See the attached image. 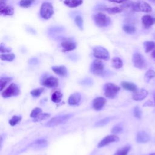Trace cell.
Returning a JSON list of instances; mask_svg holds the SVG:
<instances>
[{"label":"cell","mask_w":155,"mask_h":155,"mask_svg":"<svg viewBox=\"0 0 155 155\" xmlns=\"http://www.w3.org/2000/svg\"><path fill=\"white\" fill-rule=\"evenodd\" d=\"M72 116H73V114H62V115H59V116H55V117L51 118L50 120H49L45 124V125L48 127L57 126L58 125L65 123L67 120H69Z\"/></svg>","instance_id":"cell-1"},{"label":"cell","mask_w":155,"mask_h":155,"mask_svg":"<svg viewBox=\"0 0 155 155\" xmlns=\"http://www.w3.org/2000/svg\"><path fill=\"white\" fill-rule=\"evenodd\" d=\"M129 6L135 12H142L148 13L151 12L152 8L150 4L144 1H137L135 2H131Z\"/></svg>","instance_id":"cell-2"},{"label":"cell","mask_w":155,"mask_h":155,"mask_svg":"<svg viewBox=\"0 0 155 155\" xmlns=\"http://www.w3.org/2000/svg\"><path fill=\"white\" fill-rule=\"evenodd\" d=\"M104 94L108 98H114L120 90V87L113 83H107L104 85Z\"/></svg>","instance_id":"cell-3"},{"label":"cell","mask_w":155,"mask_h":155,"mask_svg":"<svg viewBox=\"0 0 155 155\" xmlns=\"http://www.w3.org/2000/svg\"><path fill=\"white\" fill-rule=\"evenodd\" d=\"M53 13V7L50 2H45L42 3L40 9V15L42 18L48 19L51 17Z\"/></svg>","instance_id":"cell-4"},{"label":"cell","mask_w":155,"mask_h":155,"mask_svg":"<svg viewBox=\"0 0 155 155\" xmlns=\"http://www.w3.org/2000/svg\"><path fill=\"white\" fill-rule=\"evenodd\" d=\"M20 94V89L18 85L16 84L12 83L5 89L1 93L2 96L4 98H8L12 96H16Z\"/></svg>","instance_id":"cell-5"},{"label":"cell","mask_w":155,"mask_h":155,"mask_svg":"<svg viewBox=\"0 0 155 155\" xmlns=\"http://www.w3.org/2000/svg\"><path fill=\"white\" fill-rule=\"evenodd\" d=\"M93 19L96 24L100 27H107L111 23L110 18L102 13H98L94 15L93 16Z\"/></svg>","instance_id":"cell-6"},{"label":"cell","mask_w":155,"mask_h":155,"mask_svg":"<svg viewBox=\"0 0 155 155\" xmlns=\"http://www.w3.org/2000/svg\"><path fill=\"white\" fill-rule=\"evenodd\" d=\"M93 56L98 59L108 60L110 54L108 50L102 46H96L93 48Z\"/></svg>","instance_id":"cell-7"},{"label":"cell","mask_w":155,"mask_h":155,"mask_svg":"<svg viewBox=\"0 0 155 155\" xmlns=\"http://www.w3.org/2000/svg\"><path fill=\"white\" fill-rule=\"evenodd\" d=\"M104 64L99 59L93 61L90 66V70L92 73L97 76H102L105 73Z\"/></svg>","instance_id":"cell-8"},{"label":"cell","mask_w":155,"mask_h":155,"mask_svg":"<svg viewBox=\"0 0 155 155\" xmlns=\"http://www.w3.org/2000/svg\"><path fill=\"white\" fill-rule=\"evenodd\" d=\"M132 61L134 66L139 69H143L146 67L145 59L143 56L139 53H135L133 54Z\"/></svg>","instance_id":"cell-9"},{"label":"cell","mask_w":155,"mask_h":155,"mask_svg":"<svg viewBox=\"0 0 155 155\" xmlns=\"http://www.w3.org/2000/svg\"><path fill=\"white\" fill-rule=\"evenodd\" d=\"M119 140V138L115 134H111L108 135L105 137H104L98 143L97 147L99 148H102L103 147H105L106 145H109L111 143L113 142H116Z\"/></svg>","instance_id":"cell-10"},{"label":"cell","mask_w":155,"mask_h":155,"mask_svg":"<svg viewBox=\"0 0 155 155\" xmlns=\"http://www.w3.org/2000/svg\"><path fill=\"white\" fill-rule=\"evenodd\" d=\"M42 85L47 88H54L59 84V81L57 78L53 76H49L42 80Z\"/></svg>","instance_id":"cell-11"},{"label":"cell","mask_w":155,"mask_h":155,"mask_svg":"<svg viewBox=\"0 0 155 155\" xmlns=\"http://www.w3.org/2000/svg\"><path fill=\"white\" fill-rule=\"evenodd\" d=\"M106 103V99L102 97H97L93 101V107L96 111H99L103 108Z\"/></svg>","instance_id":"cell-12"},{"label":"cell","mask_w":155,"mask_h":155,"mask_svg":"<svg viewBox=\"0 0 155 155\" xmlns=\"http://www.w3.org/2000/svg\"><path fill=\"white\" fill-rule=\"evenodd\" d=\"M0 13L4 16H11L14 13V10L13 7L10 6H7L5 2L1 1L0 2Z\"/></svg>","instance_id":"cell-13"},{"label":"cell","mask_w":155,"mask_h":155,"mask_svg":"<svg viewBox=\"0 0 155 155\" xmlns=\"http://www.w3.org/2000/svg\"><path fill=\"white\" fill-rule=\"evenodd\" d=\"M148 95V92L145 89L137 90L133 93L132 97L135 101H142Z\"/></svg>","instance_id":"cell-14"},{"label":"cell","mask_w":155,"mask_h":155,"mask_svg":"<svg viewBox=\"0 0 155 155\" xmlns=\"http://www.w3.org/2000/svg\"><path fill=\"white\" fill-rule=\"evenodd\" d=\"M142 22L145 28H148L155 24V18L146 15L142 17Z\"/></svg>","instance_id":"cell-15"},{"label":"cell","mask_w":155,"mask_h":155,"mask_svg":"<svg viewBox=\"0 0 155 155\" xmlns=\"http://www.w3.org/2000/svg\"><path fill=\"white\" fill-rule=\"evenodd\" d=\"M150 140V135L144 131H141L137 133L136 136V141L138 143H147Z\"/></svg>","instance_id":"cell-16"},{"label":"cell","mask_w":155,"mask_h":155,"mask_svg":"<svg viewBox=\"0 0 155 155\" xmlns=\"http://www.w3.org/2000/svg\"><path fill=\"white\" fill-rule=\"evenodd\" d=\"M61 47L62 48V51H70L73 50L76 48V43L70 41H63L61 44Z\"/></svg>","instance_id":"cell-17"},{"label":"cell","mask_w":155,"mask_h":155,"mask_svg":"<svg viewBox=\"0 0 155 155\" xmlns=\"http://www.w3.org/2000/svg\"><path fill=\"white\" fill-rule=\"evenodd\" d=\"M81 99V94L79 93H74L70 96L68 99V104L70 105H78Z\"/></svg>","instance_id":"cell-18"},{"label":"cell","mask_w":155,"mask_h":155,"mask_svg":"<svg viewBox=\"0 0 155 155\" xmlns=\"http://www.w3.org/2000/svg\"><path fill=\"white\" fill-rule=\"evenodd\" d=\"M51 69L56 74L59 76L65 77L67 75V70L64 65L53 66L51 67Z\"/></svg>","instance_id":"cell-19"},{"label":"cell","mask_w":155,"mask_h":155,"mask_svg":"<svg viewBox=\"0 0 155 155\" xmlns=\"http://www.w3.org/2000/svg\"><path fill=\"white\" fill-rule=\"evenodd\" d=\"M121 85L124 89H125L127 90H128V91H135L136 90H137V86L132 82L124 81V82H122Z\"/></svg>","instance_id":"cell-20"},{"label":"cell","mask_w":155,"mask_h":155,"mask_svg":"<svg viewBox=\"0 0 155 155\" xmlns=\"http://www.w3.org/2000/svg\"><path fill=\"white\" fill-rule=\"evenodd\" d=\"M83 0H65L64 3L69 7L74 8L82 4Z\"/></svg>","instance_id":"cell-21"},{"label":"cell","mask_w":155,"mask_h":155,"mask_svg":"<svg viewBox=\"0 0 155 155\" xmlns=\"http://www.w3.org/2000/svg\"><path fill=\"white\" fill-rule=\"evenodd\" d=\"M33 147L37 148H41L45 147L47 145V141L45 139H39L35 140L31 145Z\"/></svg>","instance_id":"cell-22"},{"label":"cell","mask_w":155,"mask_h":155,"mask_svg":"<svg viewBox=\"0 0 155 155\" xmlns=\"http://www.w3.org/2000/svg\"><path fill=\"white\" fill-rule=\"evenodd\" d=\"M63 95L60 91H55L51 95V99L54 103H59Z\"/></svg>","instance_id":"cell-23"},{"label":"cell","mask_w":155,"mask_h":155,"mask_svg":"<svg viewBox=\"0 0 155 155\" xmlns=\"http://www.w3.org/2000/svg\"><path fill=\"white\" fill-rule=\"evenodd\" d=\"M111 64H112V67H114V68L119 69L122 67L123 62L120 58L118 57H114L111 60Z\"/></svg>","instance_id":"cell-24"},{"label":"cell","mask_w":155,"mask_h":155,"mask_svg":"<svg viewBox=\"0 0 155 155\" xmlns=\"http://www.w3.org/2000/svg\"><path fill=\"white\" fill-rule=\"evenodd\" d=\"M143 46L146 53H148L155 48V42L145 41L143 42Z\"/></svg>","instance_id":"cell-25"},{"label":"cell","mask_w":155,"mask_h":155,"mask_svg":"<svg viewBox=\"0 0 155 155\" xmlns=\"http://www.w3.org/2000/svg\"><path fill=\"white\" fill-rule=\"evenodd\" d=\"M130 148L131 147L130 145L124 146L117 150V151L115 153L114 155H127L128 153L130 150Z\"/></svg>","instance_id":"cell-26"},{"label":"cell","mask_w":155,"mask_h":155,"mask_svg":"<svg viewBox=\"0 0 155 155\" xmlns=\"http://www.w3.org/2000/svg\"><path fill=\"white\" fill-rule=\"evenodd\" d=\"M12 80L11 78H8V77H4L1 78L0 79V90L2 91L5 87Z\"/></svg>","instance_id":"cell-27"},{"label":"cell","mask_w":155,"mask_h":155,"mask_svg":"<svg viewBox=\"0 0 155 155\" xmlns=\"http://www.w3.org/2000/svg\"><path fill=\"white\" fill-rule=\"evenodd\" d=\"M111 120H112V117H110L104 118V119H101L99 121H97L96 123L95 126H96V127H102V126H104V125L108 124Z\"/></svg>","instance_id":"cell-28"},{"label":"cell","mask_w":155,"mask_h":155,"mask_svg":"<svg viewBox=\"0 0 155 155\" xmlns=\"http://www.w3.org/2000/svg\"><path fill=\"white\" fill-rule=\"evenodd\" d=\"M15 54L13 53H8V54H1V59L2 61H7L11 62L15 59Z\"/></svg>","instance_id":"cell-29"},{"label":"cell","mask_w":155,"mask_h":155,"mask_svg":"<svg viewBox=\"0 0 155 155\" xmlns=\"http://www.w3.org/2000/svg\"><path fill=\"white\" fill-rule=\"evenodd\" d=\"M123 8L119 7H109L105 8V10L110 14H115L120 13L122 11Z\"/></svg>","instance_id":"cell-30"},{"label":"cell","mask_w":155,"mask_h":155,"mask_svg":"<svg viewBox=\"0 0 155 155\" xmlns=\"http://www.w3.org/2000/svg\"><path fill=\"white\" fill-rule=\"evenodd\" d=\"M122 28L125 32H126L127 33H128V34H133V33H135V31L136 30V28L134 26L130 25H125L123 26Z\"/></svg>","instance_id":"cell-31"},{"label":"cell","mask_w":155,"mask_h":155,"mask_svg":"<svg viewBox=\"0 0 155 155\" xmlns=\"http://www.w3.org/2000/svg\"><path fill=\"white\" fill-rule=\"evenodd\" d=\"M21 116H13L8 121L9 124L12 126H15L18 124L21 120Z\"/></svg>","instance_id":"cell-32"},{"label":"cell","mask_w":155,"mask_h":155,"mask_svg":"<svg viewBox=\"0 0 155 155\" xmlns=\"http://www.w3.org/2000/svg\"><path fill=\"white\" fill-rule=\"evenodd\" d=\"M44 91V88H36L30 91L31 95L34 97H38L41 96V93Z\"/></svg>","instance_id":"cell-33"},{"label":"cell","mask_w":155,"mask_h":155,"mask_svg":"<svg viewBox=\"0 0 155 155\" xmlns=\"http://www.w3.org/2000/svg\"><path fill=\"white\" fill-rule=\"evenodd\" d=\"M35 1V0H21L19 5L22 7L27 8L31 6V5Z\"/></svg>","instance_id":"cell-34"},{"label":"cell","mask_w":155,"mask_h":155,"mask_svg":"<svg viewBox=\"0 0 155 155\" xmlns=\"http://www.w3.org/2000/svg\"><path fill=\"white\" fill-rule=\"evenodd\" d=\"M155 77V71L153 70H149L147 71L145 75V80L146 82H148L151 79Z\"/></svg>","instance_id":"cell-35"},{"label":"cell","mask_w":155,"mask_h":155,"mask_svg":"<svg viewBox=\"0 0 155 155\" xmlns=\"http://www.w3.org/2000/svg\"><path fill=\"white\" fill-rule=\"evenodd\" d=\"M41 113H42V110L40 108L36 107L31 111V112L30 113V117L35 119V118L37 117Z\"/></svg>","instance_id":"cell-36"},{"label":"cell","mask_w":155,"mask_h":155,"mask_svg":"<svg viewBox=\"0 0 155 155\" xmlns=\"http://www.w3.org/2000/svg\"><path fill=\"white\" fill-rule=\"evenodd\" d=\"M50 116V114L48 113H41L37 117H36L33 119V121H35V122L41 121L42 120L48 118Z\"/></svg>","instance_id":"cell-37"},{"label":"cell","mask_w":155,"mask_h":155,"mask_svg":"<svg viewBox=\"0 0 155 155\" xmlns=\"http://www.w3.org/2000/svg\"><path fill=\"white\" fill-rule=\"evenodd\" d=\"M75 22L78 27L82 30L83 28V19L81 16H77L75 18Z\"/></svg>","instance_id":"cell-38"},{"label":"cell","mask_w":155,"mask_h":155,"mask_svg":"<svg viewBox=\"0 0 155 155\" xmlns=\"http://www.w3.org/2000/svg\"><path fill=\"white\" fill-rule=\"evenodd\" d=\"M133 113H134V116L137 118V119H140L141 118V116H142V112L141 110H140L139 107H135L133 110Z\"/></svg>","instance_id":"cell-39"},{"label":"cell","mask_w":155,"mask_h":155,"mask_svg":"<svg viewBox=\"0 0 155 155\" xmlns=\"http://www.w3.org/2000/svg\"><path fill=\"white\" fill-rule=\"evenodd\" d=\"M12 50V49L9 47H7L5 45H4L2 44H1V46H0V51L1 53H9Z\"/></svg>","instance_id":"cell-40"},{"label":"cell","mask_w":155,"mask_h":155,"mask_svg":"<svg viewBox=\"0 0 155 155\" xmlns=\"http://www.w3.org/2000/svg\"><path fill=\"white\" fill-rule=\"evenodd\" d=\"M122 131V128L119 125L117 126H114L112 130H111V132L114 134H117V133H119Z\"/></svg>","instance_id":"cell-41"},{"label":"cell","mask_w":155,"mask_h":155,"mask_svg":"<svg viewBox=\"0 0 155 155\" xmlns=\"http://www.w3.org/2000/svg\"><path fill=\"white\" fill-rule=\"evenodd\" d=\"M30 64H31V65H33V64H36L37 62H38V59L36 58H32L29 61Z\"/></svg>","instance_id":"cell-42"},{"label":"cell","mask_w":155,"mask_h":155,"mask_svg":"<svg viewBox=\"0 0 155 155\" xmlns=\"http://www.w3.org/2000/svg\"><path fill=\"white\" fill-rule=\"evenodd\" d=\"M108 1L110 2H116V3H122L128 0H108Z\"/></svg>","instance_id":"cell-43"},{"label":"cell","mask_w":155,"mask_h":155,"mask_svg":"<svg viewBox=\"0 0 155 155\" xmlns=\"http://www.w3.org/2000/svg\"><path fill=\"white\" fill-rule=\"evenodd\" d=\"M147 105H153V103L151 102V101H148V102H145V104H144V106H147Z\"/></svg>","instance_id":"cell-44"},{"label":"cell","mask_w":155,"mask_h":155,"mask_svg":"<svg viewBox=\"0 0 155 155\" xmlns=\"http://www.w3.org/2000/svg\"><path fill=\"white\" fill-rule=\"evenodd\" d=\"M151 56H152V57L155 59V50L153 51V53H151Z\"/></svg>","instance_id":"cell-45"},{"label":"cell","mask_w":155,"mask_h":155,"mask_svg":"<svg viewBox=\"0 0 155 155\" xmlns=\"http://www.w3.org/2000/svg\"><path fill=\"white\" fill-rule=\"evenodd\" d=\"M149 1L152 2H153V3H155V0H149Z\"/></svg>","instance_id":"cell-46"},{"label":"cell","mask_w":155,"mask_h":155,"mask_svg":"<svg viewBox=\"0 0 155 155\" xmlns=\"http://www.w3.org/2000/svg\"><path fill=\"white\" fill-rule=\"evenodd\" d=\"M7 0H1V1H3V2H5V1H6Z\"/></svg>","instance_id":"cell-47"},{"label":"cell","mask_w":155,"mask_h":155,"mask_svg":"<svg viewBox=\"0 0 155 155\" xmlns=\"http://www.w3.org/2000/svg\"><path fill=\"white\" fill-rule=\"evenodd\" d=\"M150 155H155V153H152V154H151Z\"/></svg>","instance_id":"cell-48"},{"label":"cell","mask_w":155,"mask_h":155,"mask_svg":"<svg viewBox=\"0 0 155 155\" xmlns=\"http://www.w3.org/2000/svg\"><path fill=\"white\" fill-rule=\"evenodd\" d=\"M154 104H155V96H154Z\"/></svg>","instance_id":"cell-49"}]
</instances>
